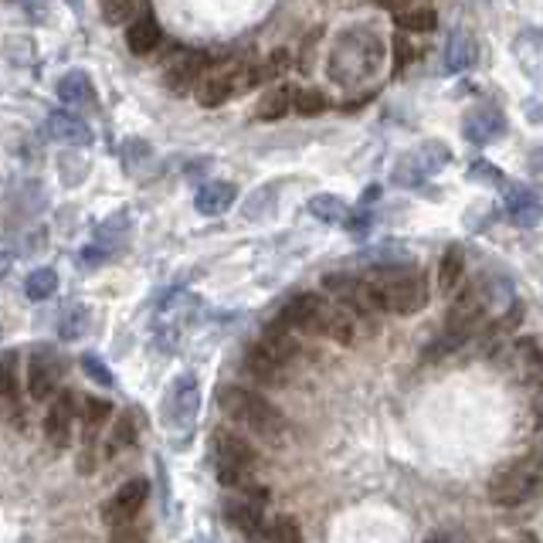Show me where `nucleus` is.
<instances>
[{
  "mask_svg": "<svg viewBox=\"0 0 543 543\" xmlns=\"http://www.w3.org/2000/svg\"><path fill=\"white\" fill-rule=\"evenodd\" d=\"M367 282L374 289V299L381 313L415 316L428 306V282L411 265H374L367 272Z\"/></svg>",
  "mask_w": 543,
  "mask_h": 543,
  "instance_id": "nucleus-1",
  "label": "nucleus"
},
{
  "mask_svg": "<svg viewBox=\"0 0 543 543\" xmlns=\"http://www.w3.org/2000/svg\"><path fill=\"white\" fill-rule=\"evenodd\" d=\"M299 353H303V347H299V340H296V330H289V326H282L279 320H275L269 330L262 333V340L248 350L245 370H248V377L258 384L282 387L289 381L292 364L299 360Z\"/></svg>",
  "mask_w": 543,
  "mask_h": 543,
  "instance_id": "nucleus-2",
  "label": "nucleus"
},
{
  "mask_svg": "<svg viewBox=\"0 0 543 543\" xmlns=\"http://www.w3.org/2000/svg\"><path fill=\"white\" fill-rule=\"evenodd\" d=\"M218 404L224 415L245 428V432L265 438V442H282V438H286V428H289L286 415L258 391H248V387H238V384L221 387Z\"/></svg>",
  "mask_w": 543,
  "mask_h": 543,
  "instance_id": "nucleus-3",
  "label": "nucleus"
},
{
  "mask_svg": "<svg viewBox=\"0 0 543 543\" xmlns=\"http://www.w3.org/2000/svg\"><path fill=\"white\" fill-rule=\"evenodd\" d=\"M384 65V41L370 28H353L336 41L330 55V79L336 85H357Z\"/></svg>",
  "mask_w": 543,
  "mask_h": 543,
  "instance_id": "nucleus-4",
  "label": "nucleus"
},
{
  "mask_svg": "<svg viewBox=\"0 0 543 543\" xmlns=\"http://www.w3.org/2000/svg\"><path fill=\"white\" fill-rule=\"evenodd\" d=\"M211 462H214V472H218L221 486L228 489H248L255 486V469H258V452L248 438H241L238 432H214L211 438Z\"/></svg>",
  "mask_w": 543,
  "mask_h": 543,
  "instance_id": "nucleus-5",
  "label": "nucleus"
},
{
  "mask_svg": "<svg viewBox=\"0 0 543 543\" xmlns=\"http://www.w3.org/2000/svg\"><path fill=\"white\" fill-rule=\"evenodd\" d=\"M255 85H262L258 65L245 62V58H231V62L204 68V75L194 85V96L204 109H214L221 106V102L241 96V92H252Z\"/></svg>",
  "mask_w": 543,
  "mask_h": 543,
  "instance_id": "nucleus-6",
  "label": "nucleus"
},
{
  "mask_svg": "<svg viewBox=\"0 0 543 543\" xmlns=\"http://www.w3.org/2000/svg\"><path fill=\"white\" fill-rule=\"evenodd\" d=\"M540 486H543V448H533L530 455L503 465V469L489 479V499H493L496 506L510 510V506H520L537 496Z\"/></svg>",
  "mask_w": 543,
  "mask_h": 543,
  "instance_id": "nucleus-7",
  "label": "nucleus"
},
{
  "mask_svg": "<svg viewBox=\"0 0 543 543\" xmlns=\"http://www.w3.org/2000/svg\"><path fill=\"white\" fill-rule=\"evenodd\" d=\"M486 313H489V303H486V296H482V286H465L455 292L452 306H448V313H445V336L438 340L435 353L462 347V343L482 326Z\"/></svg>",
  "mask_w": 543,
  "mask_h": 543,
  "instance_id": "nucleus-8",
  "label": "nucleus"
},
{
  "mask_svg": "<svg viewBox=\"0 0 543 543\" xmlns=\"http://www.w3.org/2000/svg\"><path fill=\"white\" fill-rule=\"evenodd\" d=\"M323 289H326V296H330V299H336L340 306L353 309V313L367 316V320L381 316V306H377L374 289H370L367 275H350V272L326 275V279H323Z\"/></svg>",
  "mask_w": 543,
  "mask_h": 543,
  "instance_id": "nucleus-9",
  "label": "nucleus"
},
{
  "mask_svg": "<svg viewBox=\"0 0 543 543\" xmlns=\"http://www.w3.org/2000/svg\"><path fill=\"white\" fill-rule=\"evenodd\" d=\"M448 163V146L438 143V140H428L425 146H418V150L404 153V157L394 163V184L401 187H415L421 184L425 177L438 174Z\"/></svg>",
  "mask_w": 543,
  "mask_h": 543,
  "instance_id": "nucleus-10",
  "label": "nucleus"
},
{
  "mask_svg": "<svg viewBox=\"0 0 543 543\" xmlns=\"http://www.w3.org/2000/svg\"><path fill=\"white\" fill-rule=\"evenodd\" d=\"M62 387V360L51 347H38L31 353L28 364V394L34 404H45L58 394Z\"/></svg>",
  "mask_w": 543,
  "mask_h": 543,
  "instance_id": "nucleus-11",
  "label": "nucleus"
},
{
  "mask_svg": "<svg viewBox=\"0 0 543 543\" xmlns=\"http://www.w3.org/2000/svg\"><path fill=\"white\" fill-rule=\"evenodd\" d=\"M0 415L17 432L28 428V408H24L21 381H17V353H0Z\"/></svg>",
  "mask_w": 543,
  "mask_h": 543,
  "instance_id": "nucleus-12",
  "label": "nucleus"
},
{
  "mask_svg": "<svg viewBox=\"0 0 543 543\" xmlns=\"http://www.w3.org/2000/svg\"><path fill=\"white\" fill-rule=\"evenodd\" d=\"M197 415H201V387L191 374L177 377V384L170 387L167 398V425L177 432H191Z\"/></svg>",
  "mask_w": 543,
  "mask_h": 543,
  "instance_id": "nucleus-13",
  "label": "nucleus"
},
{
  "mask_svg": "<svg viewBox=\"0 0 543 543\" xmlns=\"http://www.w3.org/2000/svg\"><path fill=\"white\" fill-rule=\"evenodd\" d=\"M146 499H150V482H146V479H129L126 486L116 489V496L102 506V520H106L112 530L126 527V523H133L136 516L143 513Z\"/></svg>",
  "mask_w": 543,
  "mask_h": 543,
  "instance_id": "nucleus-14",
  "label": "nucleus"
},
{
  "mask_svg": "<svg viewBox=\"0 0 543 543\" xmlns=\"http://www.w3.org/2000/svg\"><path fill=\"white\" fill-rule=\"evenodd\" d=\"M75 421H79V394L75 391H62L51 398V408L45 415V438L55 448H65L72 442Z\"/></svg>",
  "mask_w": 543,
  "mask_h": 543,
  "instance_id": "nucleus-15",
  "label": "nucleus"
},
{
  "mask_svg": "<svg viewBox=\"0 0 543 543\" xmlns=\"http://www.w3.org/2000/svg\"><path fill=\"white\" fill-rule=\"evenodd\" d=\"M208 55L204 51H191V48H177L174 58H167V65H163V79H167V85L174 92H187L194 89L197 79L204 75V68H208Z\"/></svg>",
  "mask_w": 543,
  "mask_h": 543,
  "instance_id": "nucleus-16",
  "label": "nucleus"
},
{
  "mask_svg": "<svg viewBox=\"0 0 543 543\" xmlns=\"http://www.w3.org/2000/svg\"><path fill=\"white\" fill-rule=\"evenodd\" d=\"M510 374L527 391H540L543 387V350L537 340H516L510 347Z\"/></svg>",
  "mask_w": 543,
  "mask_h": 543,
  "instance_id": "nucleus-17",
  "label": "nucleus"
},
{
  "mask_svg": "<svg viewBox=\"0 0 543 543\" xmlns=\"http://www.w3.org/2000/svg\"><path fill=\"white\" fill-rule=\"evenodd\" d=\"M503 129H506V119L499 116V109H493V106H476L469 116L462 119L465 140L476 143V146H486V143L499 140V136H503Z\"/></svg>",
  "mask_w": 543,
  "mask_h": 543,
  "instance_id": "nucleus-18",
  "label": "nucleus"
},
{
  "mask_svg": "<svg viewBox=\"0 0 543 543\" xmlns=\"http://www.w3.org/2000/svg\"><path fill=\"white\" fill-rule=\"evenodd\" d=\"M48 133H51V140L68 143V146H89L92 143L89 123H85L82 116H75V112H51Z\"/></svg>",
  "mask_w": 543,
  "mask_h": 543,
  "instance_id": "nucleus-19",
  "label": "nucleus"
},
{
  "mask_svg": "<svg viewBox=\"0 0 543 543\" xmlns=\"http://www.w3.org/2000/svg\"><path fill=\"white\" fill-rule=\"evenodd\" d=\"M58 99L72 109H92L96 106V85L85 72H68L62 82H58Z\"/></svg>",
  "mask_w": 543,
  "mask_h": 543,
  "instance_id": "nucleus-20",
  "label": "nucleus"
},
{
  "mask_svg": "<svg viewBox=\"0 0 543 543\" xmlns=\"http://www.w3.org/2000/svg\"><path fill=\"white\" fill-rule=\"evenodd\" d=\"M235 184H224V180H211V184H204L201 191H197L194 197V208L201 214H208V218H214V214H224L235 204Z\"/></svg>",
  "mask_w": 543,
  "mask_h": 543,
  "instance_id": "nucleus-21",
  "label": "nucleus"
},
{
  "mask_svg": "<svg viewBox=\"0 0 543 543\" xmlns=\"http://www.w3.org/2000/svg\"><path fill=\"white\" fill-rule=\"evenodd\" d=\"M112 418V404L102 398H85L79 401V421H82V432H85V445H96L99 432L106 428V421Z\"/></svg>",
  "mask_w": 543,
  "mask_h": 543,
  "instance_id": "nucleus-22",
  "label": "nucleus"
},
{
  "mask_svg": "<svg viewBox=\"0 0 543 543\" xmlns=\"http://www.w3.org/2000/svg\"><path fill=\"white\" fill-rule=\"evenodd\" d=\"M476 58H479V48H476V41H472L469 31H459V34L448 38V45H445V68L448 72H469V68L476 65Z\"/></svg>",
  "mask_w": 543,
  "mask_h": 543,
  "instance_id": "nucleus-23",
  "label": "nucleus"
},
{
  "mask_svg": "<svg viewBox=\"0 0 543 543\" xmlns=\"http://www.w3.org/2000/svg\"><path fill=\"white\" fill-rule=\"evenodd\" d=\"M126 45L133 55H150L160 45V24L150 14H136V21L126 28Z\"/></svg>",
  "mask_w": 543,
  "mask_h": 543,
  "instance_id": "nucleus-24",
  "label": "nucleus"
},
{
  "mask_svg": "<svg viewBox=\"0 0 543 543\" xmlns=\"http://www.w3.org/2000/svg\"><path fill=\"white\" fill-rule=\"evenodd\" d=\"M506 208H510V218L516 224H523V228H533V224L543 221L540 197L530 194V191H510V201H506Z\"/></svg>",
  "mask_w": 543,
  "mask_h": 543,
  "instance_id": "nucleus-25",
  "label": "nucleus"
},
{
  "mask_svg": "<svg viewBox=\"0 0 543 543\" xmlns=\"http://www.w3.org/2000/svg\"><path fill=\"white\" fill-rule=\"evenodd\" d=\"M136 435H140V425H136V415L133 411H126L123 418L112 425V432L106 438V455L109 459H116V455H123L129 452V448L136 445Z\"/></svg>",
  "mask_w": 543,
  "mask_h": 543,
  "instance_id": "nucleus-26",
  "label": "nucleus"
},
{
  "mask_svg": "<svg viewBox=\"0 0 543 543\" xmlns=\"http://www.w3.org/2000/svg\"><path fill=\"white\" fill-rule=\"evenodd\" d=\"M296 102V89L292 85H279V89L265 92L262 102H258V119H282Z\"/></svg>",
  "mask_w": 543,
  "mask_h": 543,
  "instance_id": "nucleus-27",
  "label": "nucleus"
},
{
  "mask_svg": "<svg viewBox=\"0 0 543 543\" xmlns=\"http://www.w3.org/2000/svg\"><path fill=\"white\" fill-rule=\"evenodd\" d=\"M462 272H465L462 248H448L445 258H442V269H438V289H442L445 296H452V292L459 289V282H462Z\"/></svg>",
  "mask_w": 543,
  "mask_h": 543,
  "instance_id": "nucleus-28",
  "label": "nucleus"
},
{
  "mask_svg": "<svg viewBox=\"0 0 543 543\" xmlns=\"http://www.w3.org/2000/svg\"><path fill=\"white\" fill-rule=\"evenodd\" d=\"M262 540L265 543H303V530L292 516H275V520H265L262 527Z\"/></svg>",
  "mask_w": 543,
  "mask_h": 543,
  "instance_id": "nucleus-29",
  "label": "nucleus"
},
{
  "mask_svg": "<svg viewBox=\"0 0 543 543\" xmlns=\"http://www.w3.org/2000/svg\"><path fill=\"white\" fill-rule=\"evenodd\" d=\"M398 28L415 34H432L438 28V14L432 7H408V11L398 14Z\"/></svg>",
  "mask_w": 543,
  "mask_h": 543,
  "instance_id": "nucleus-30",
  "label": "nucleus"
},
{
  "mask_svg": "<svg viewBox=\"0 0 543 543\" xmlns=\"http://www.w3.org/2000/svg\"><path fill=\"white\" fill-rule=\"evenodd\" d=\"M309 211H313L320 221H330V224H340V221H347V218H350L347 204H343L340 197H333V194L313 197V201H309Z\"/></svg>",
  "mask_w": 543,
  "mask_h": 543,
  "instance_id": "nucleus-31",
  "label": "nucleus"
},
{
  "mask_svg": "<svg viewBox=\"0 0 543 543\" xmlns=\"http://www.w3.org/2000/svg\"><path fill=\"white\" fill-rule=\"evenodd\" d=\"M58 289V279L51 269H38L28 275V282H24V292H28V299H34V303H41V299H48L51 292Z\"/></svg>",
  "mask_w": 543,
  "mask_h": 543,
  "instance_id": "nucleus-32",
  "label": "nucleus"
},
{
  "mask_svg": "<svg viewBox=\"0 0 543 543\" xmlns=\"http://www.w3.org/2000/svg\"><path fill=\"white\" fill-rule=\"evenodd\" d=\"M292 109L303 112V116H320V112L330 109V99H326V92H320V89H296Z\"/></svg>",
  "mask_w": 543,
  "mask_h": 543,
  "instance_id": "nucleus-33",
  "label": "nucleus"
},
{
  "mask_svg": "<svg viewBox=\"0 0 543 543\" xmlns=\"http://www.w3.org/2000/svg\"><path fill=\"white\" fill-rule=\"evenodd\" d=\"M102 11H106V21L119 24L140 14V0H102Z\"/></svg>",
  "mask_w": 543,
  "mask_h": 543,
  "instance_id": "nucleus-34",
  "label": "nucleus"
},
{
  "mask_svg": "<svg viewBox=\"0 0 543 543\" xmlns=\"http://www.w3.org/2000/svg\"><path fill=\"white\" fill-rule=\"evenodd\" d=\"M415 58H418V48L411 45V41L404 38V34H398V38H394V75H404V72H408Z\"/></svg>",
  "mask_w": 543,
  "mask_h": 543,
  "instance_id": "nucleus-35",
  "label": "nucleus"
},
{
  "mask_svg": "<svg viewBox=\"0 0 543 543\" xmlns=\"http://www.w3.org/2000/svg\"><path fill=\"white\" fill-rule=\"evenodd\" d=\"M286 68H289V51H275L269 62L258 65V79H262V82H272V79H279V75L286 72Z\"/></svg>",
  "mask_w": 543,
  "mask_h": 543,
  "instance_id": "nucleus-36",
  "label": "nucleus"
},
{
  "mask_svg": "<svg viewBox=\"0 0 543 543\" xmlns=\"http://www.w3.org/2000/svg\"><path fill=\"white\" fill-rule=\"evenodd\" d=\"M85 323H89V316H85L82 309H72L62 320V326H58V333H62V340H75V336H82Z\"/></svg>",
  "mask_w": 543,
  "mask_h": 543,
  "instance_id": "nucleus-37",
  "label": "nucleus"
},
{
  "mask_svg": "<svg viewBox=\"0 0 543 543\" xmlns=\"http://www.w3.org/2000/svg\"><path fill=\"white\" fill-rule=\"evenodd\" d=\"M82 367H85V374H92L102 387H109L112 384V374L106 370V364H102L99 357H82Z\"/></svg>",
  "mask_w": 543,
  "mask_h": 543,
  "instance_id": "nucleus-38",
  "label": "nucleus"
},
{
  "mask_svg": "<svg viewBox=\"0 0 543 543\" xmlns=\"http://www.w3.org/2000/svg\"><path fill=\"white\" fill-rule=\"evenodd\" d=\"M109 543H146V537L133 527V523H126V527L112 530V540H109Z\"/></svg>",
  "mask_w": 543,
  "mask_h": 543,
  "instance_id": "nucleus-39",
  "label": "nucleus"
},
{
  "mask_svg": "<svg viewBox=\"0 0 543 543\" xmlns=\"http://www.w3.org/2000/svg\"><path fill=\"white\" fill-rule=\"evenodd\" d=\"M428 543H469V537H465L462 530H445V533H435Z\"/></svg>",
  "mask_w": 543,
  "mask_h": 543,
  "instance_id": "nucleus-40",
  "label": "nucleus"
},
{
  "mask_svg": "<svg viewBox=\"0 0 543 543\" xmlns=\"http://www.w3.org/2000/svg\"><path fill=\"white\" fill-rule=\"evenodd\" d=\"M7 269H11V258L0 255V279H4V275H7Z\"/></svg>",
  "mask_w": 543,
  "mask_h": 543,
  "instance_id": "nucleus-41",
  "label": "nucleus"
}]
</instances>
